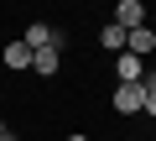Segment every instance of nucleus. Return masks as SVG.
<instances>
[{"instance_id": "nucleus-10", "label": "nucleus", "mask_w": 156, "mask_h": 141, "mask_svg": "<svg viewBox=\"0 0 156 141\" xmlns=\"http://www.w3.org/2000/svg\"><path fill=\"white\" fill-rule=\"evenodd\" d=\"M68 141H89V136H68Z\"/></svg>"}, {"instance_id": "nucleus-2", "label": "nucleus", "mask_w": 156, "mask_h": 141, "mask_svg": "<svg viewBox=\"0 0 156 141\" xmlns=\"http://www.w3.org/2000/svg\"><path fill=\"white\" fill-rule=\"evenodd\" d=\"M125 52H130V58H140V63L156 52V32H151V21H146V26H135V32H125Z\"/></svg>"}, {"instance_id": "nucleus-1", "label": "nucleus", "mask_w": 156, "mask_h": 141, "mask_svg": "<svg viewBox=\"0 0 156 141\" xmlns=\"http://www.w3.org/2000/svg\"><path fill=\"white\" fill-rule=\"evenodd\" d=\"M109 105H115V115H140L146 110V84H120Z\"/></svg>"}, {"instance_id": "nucleus-8", "label": "nucleus", "mask_w": 156, "mask_h": 141, "mask_svg": "<svg viewBox=\"0 0 156 141\" xmlns=\"http://www.w3.org/2000/svg\"><path fill=\"white\" fill-rule=\"evenodd\" d=\"M140 115H151V120H156V94H146V110H140Z\"/></svg>"}, {"instance_id": "nucleus-6", "label": "nucleus", "mask_w": 156, "mask_h": 141, "mask_svg": "<svg viewBox=\"0 0 156 141\" xmlns=\"http://www.w3.org/2000/svg\"><path fill=\"white\" fill-rule=\"evenodd\" d=\"M57 68H62V58H57V47H47V52H31V73H37V79H52Z\"/></svg>"}, {"instance_id": "nucleus-11", "label": "nucleus", "mask_w": 156, "mask_h": 141, "mask_svg": "<svg viewBox=\"0 0 156 141\" xmlns=\"http://www.w3.org/2000/svg\"><path fill=\"white\" fill-rule=\"evenodd\" d=\"M151 32H156V11H151Z\"/></svg>"}, {"instance_id": "nucleus-7", "label": "nucleus", "mask_w": 156, "mask_h": 141, "mask_svg": "<svg viewBox=\"0 0 156 141\" xmlns=\"http://www.w3.org/2000/svg\"><path fill=\"white\" fill-rule=\"evenodd\" d=\"M99 47L120 58V52H125V26H115V21H109V26H99Z\"/></svg>"}, {"instance_id": "nucleus-4", "label": "nucleus", "mask_w": 156, "mask_h": 141, "mask_svg": "<svg viewBox=\"0 0 156 141\" xmlns=\"http://www.w3.org/2000/svg\"><path fill=\"white\" fill-rule=\"evenodd\" d=\"M0 63L11 68V73H31V47L16 37V42H5V52H0Z\"/></svg>"}, {"instance_id": "nucleus-3", "label": "nucleus", "mask_w": 156, "mask_h": 141, "mask_svg": "<svg viewBox=\"0 0 156 141\" xmlns=\"http://www.w3.org/2000/svg\"><path fill=\"white\" fill-rule=\"evenodd\" d=\"M146 21H151V11L140 6V0H120V6H115V26H125V32H135Z\"/></svg>"}, {"instance_id": "nucleus-5", "label": "nucleus", "mask_w": 156, "mask_h": 141, "mask_svg": "<svg viewBox=\"0 0 156 141\" xmlns=\"http://www.w3.org/2000/svg\"><path fill=\"white\" fill-rule=\"evenodd\" d=\"M115 79H120V84H140V79H146V63L130 58V52H120V58H115Z\"/></svg>"}, {"instance_id": "nucleus-12", "label": "nucleus", "mask_w": 156, "mask_h": 141, "mask_svg": "<svg viewBox=\"0 0 156 141\" xmlns=\"http://www.w3.org/2000/svg\"><path fill=\"white\" fill-rule=\"evenodd\" d=\"M5 141H16V136H5Z\"/></svg>"}, {"instance_id": "nucleus-9", "label": "nucleus", "mask_w": 156, "mask_h": 141, "mask_svg": "<svg viewBox=\"0 0 156 141\" xmlns=\"http://www.w3.org/2000/svg\"><path fill=\"white\" fill-rule=\"evenodd\" d=\"M5 136H11V131H5V120H0V141H5Z\"/></svg>"}]
</instances>
